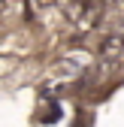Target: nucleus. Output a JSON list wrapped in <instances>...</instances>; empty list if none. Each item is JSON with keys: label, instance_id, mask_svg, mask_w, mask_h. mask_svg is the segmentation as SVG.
Segmentation results:
<instances>
[{"label": "nucleus", "instance_id": "nucleus-1", "mask_svg": "<svg viewBox=\"0 0 124 127\" xmlns=\"http://www.w3.org/2000/svg\"><path fill=\"white\" fill-rule=\"evenodd\" d=\"M124 49V33H115V36H106L103 42H100V55L103 58H112V55H118Z\"/></svg>", "mask_w": 124, "mask_h": 127}]
</instances>
